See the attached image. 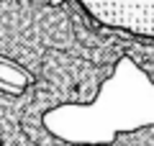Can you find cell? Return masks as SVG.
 <instances>
[{"label": "cell", "instance_id": "1", "mask_svg": "<svg viewBox=\"0 0 154 146\" xmlns=\"http://www.w3.org/2000/svg\"><path fill=\"white\" fill-rule=\"evenodd\" d=\"M103 23L154 36V0H82Z\"/></svg>", "mask_w": 154, "mask_h": 146}]
</instances>
